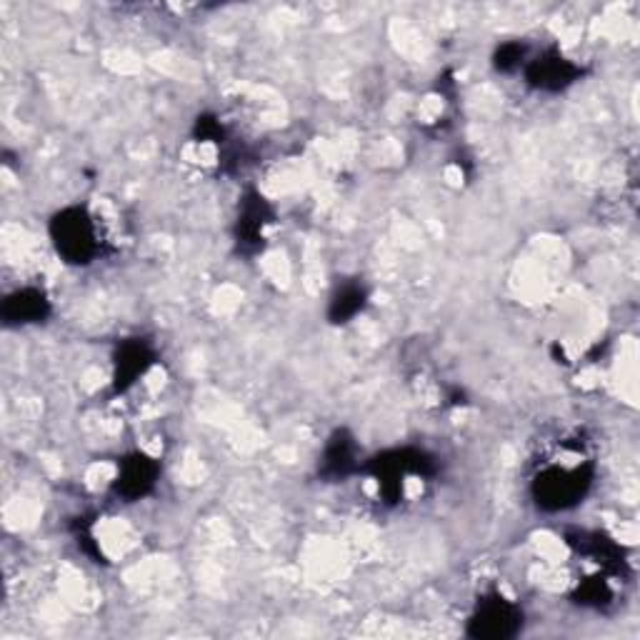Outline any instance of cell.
I'll return each mask as SVG.
<instances>
[{
    "label": "cell",
    "mask_w": 640,
    "mask_h": 640,
    "mask_svg": "<svg viewBox=\"0 0 640 640\" xmlns=\"http://www.w3.org/2000/svg\"><path fill=\"white\" fill-rule=\"evenodd\" d=\"M593 483V461L585 440L578 436L560 438L553 451L535 469L531 493L543 510H568L581 503Z\"/></svg>",
    "instance_id": "6da1fadb"
},
{
    "label": "cell",
    "mask_w": 640,
    "mask_h": 640,
    "mask_svg": "<svg viewBox=\"0 0 640 640\" xmlns=\"http://www.w3.org/2000/svg\"><path fill=\"white\" fill-rule=\"evenodd\" d=\"M50 238L58 256L71 265H88L103 250L100 230L88 208H66L50 221Z\"/></svg>",
    "instance_id": "7a4b0ae2"
},
{
    "label": "cell",
    "mask_w": 640,
    "mask_h": 640,
    "mask_svg": "<svg viewBox=\"0 0 640 640\" xmlns=\"http://www.w3.org/2000/svg\"><path fill=\"white\" fill-rule=\"evenodd\" d=\"M521 628L523 611L500 593L483 598L469 620V636L478 640H510Z\"/></svg>",
    "instance_id": "3957f363"
},
{
    "label": "cell",
    "mask_w": 640,
    "mask_h": 640,
    "mask_svg": "<svg viewBox=\"0 0 640 640\" xmlns=\"http://www.w3.org/2000/svg\"><path fill=\"white\" fill-rule=\"evenodd\" d=\"M158 463L145 453H133L120 461L118 478H116V493L126 500H141L149 496L158 483Z\"/></svg>",
    "instance_id": "277c9868"
},
{
    "label": "cell",
    "mask_w": 640,
    "mask_h": 640,
    "mask_svg": "<svg viewBox=\"0 0 640 640\" xmlns=\"http://www.w3.org/2000/svg\"><path fill=\"white\" fill-rule=\"evenodd\" d=\"M578 75H581V68L558 54H546L543 58H535L533 63H528V83L535 85L538 91H564L570 83L578 81Z\"/></svg>",
    "instance_id": "5b68a950"
},
{
    "label": "cell",
    "mask_w": 640,
    "mask_h": 640,
    "mask_svg": "<svg viewBox=\"0 0 640 640\" xmlns=\"http://www.w3.org/2000/svg\"><path fill=\"white\" fill-rule=\"evenodd\" d=\"M50 316V300L38 288H21L3 300L5 325H33Z\"/></svg>",
    "instance_id": "8992f818"
},
{
    "label": "cell",
    "mask_w": 640,
    "mask_h": 640,
    "mask_svg": "<svg viewBox=\"0 0 640 640\" xmlns=\"http://www.w3.org/2000/svg\"><path fill=\"white\" fill-rule=\"evenodd\" d=\"M153 366V351L149 343L143 341H128L120 345L118 356H116V374H114V383L116 391H128L138 378H143L149 374V368Z\"/></svg>",
    "instance_id": "52a82bcc"
},
{
    "label": "cell",
    "mask_w": 640,
    "mask_h": 640,
    "mask_svg": "<svg viewBox=\"0 0 640 640\" xmlns=\"http://www.w3.org/2000/svg\"><path fill=\"white\" fill-rule=\"evenodd\" d=\"M273 213L268 208L265 198L261 195H248L238 218V244L240 246H253L258 248L265 240V228L271 226Z\"/></svg>",
    "instance_id": "ba28073f"
},
{
    "label": "cell",
    "mask_w": 640,
    "mask_h": 640,
    "mask_svg": "<svg viewBox=\"0 0 640 640\" xmlns=\"http://www.w3.org/2000/svg\"><path fill=\"white\" fill-rule=\"evenodd\" d=\"M356 458L358 455H356V443H353V438L345 434V430H339V434L328 440L323 461H320V473L331 481L348 478V475L358 469Z\"/></svg>",
    "instance_id": "9c48e42d"
},
{
    "label": "cell",
    "mask_w": 640,
    "mask_h": 640,
    "mask_svg": "<svg viewBox=\"0 0 640 640\" xmlns=\"http://www.w3.org/2000/svg\"><path fill=\"white\" fill-rule=\"evenodd\" d=\"M363 306H366V288L356 283L343 285V288L333 296L328 316H331L333 323H348V320L360 313Z\"/></svg>",
    "instance_id": "30bf717a"
},
{
    "label": "cell",
    "mask_w": 640,
    "mask_h": 640,
    "mask_svg": "<svg viewBox=\"0 0 640 640\" xmlns=\"http://www.w3.org/2000/svg\"><path fill=\"white\" fill-rule=\"evenodd\" d=\"M521 60L523 48L518 46V43H506V46L496 54V66L500 71H515V68H521Z\"/></svg>",
    "instance_id": "8fae6325"
}]
</instances>
